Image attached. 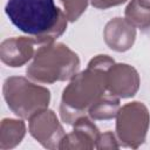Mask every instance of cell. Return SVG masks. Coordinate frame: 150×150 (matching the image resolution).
<instances>
[{
  "instance_id": "15",
  "label": "cell",
  "mask_w": 150,
  "mask_h": 150,
  "mask_svg": "<svg viewBox=\"0 0 150 150\" xmlns=\"http://www.w3.org/2000/svg\"><path fill=\"white\" fill-rule=\"evenodd\" d=\"M121 148V143L116 136V134H114L112 131L108 130L103 134H100L97 142H96V146L95 149H118Z\"/></svg>"
},
{
  "instance_id": "12",
  "label": "cell",
  "mask_w": 150,
  "mask_h": 150,
  "mask_svg": "<svg viewBox=\"0 0 150 150\" xmlns=\"http://www.w3.org/2000/svg\"><path fill=\"white\" fill-rule=\"evenodd\" d=\"M120 108V98L107 91L94 104H91V107L88 109V116L93 121L112 120L116 118Z\"/></svg>"
},
{
  "instance_id": "10",
  "label": "cell",
  "mask_w": 150,
  "mask_h": 150,
  "mask_svg": "<svg viewBox=\"0 0 150 150\" xmlns=\"http://www.w3.org/2000/svg\"><path fill=\"white\" fill-rule=\"evenodd\" d=\"M105 45L117 52L123 53L132 48L136 40V27L125 18H114L109 20L103 29Z\"/></svg>"
},
{
  "instance_id": "13",
  "label": "cell",
  "mask_w": 150,
  "mask_h": 150,
  "mask_svg": "<svg viewBox=\"0 0 150 150\" xmlns=\"http://www.w3.org/2000/svg\"><path fill=\"white\" fill-rule=\"evenodd\" d=\"M124 18L136 28L146 32L150 28V9L141 6L137 0H130L124 9Z\"/></svg>"
},
{
  "instance_id": "6",
  "label": "cell",
  "mask_w": 150,
  "mask_h": 150,
  "mask_svg": "<svg viewBox=\"0 0 150 150\" xmlns=\"http://www.w3.org/2000/svg\"><path fill=\"white\" fill-rule=\"evenodd\" d=\"M28 123V130L46 149H59L66 132L56 114L50 109H45L32 116Z\"/></svg>"
},
{
  "instance_id": "2",
  "label": "cell",
  "mask_w": 150,
  "mask_h": 150,
  "mask_svg": "<svg viewBox=\"0 0 150 150\" xmlns=\"http://www.w3.org/2000/svg\"><path fill=\"white\" fill-rule=\"evenodd\" d=\"M107 71L87 66L77 73L62 91L60 117L66 124H74L76 120L88 114V109L107 93Z\"/></svg>"
},
{
  "instance_id": "5",
  "label": "cell",
  "mask_w": 150,
  "mask_h": 150,
  "mask_svg": "<svg viewBox=\"0 0 150 150\" xmlns=\"http://www.w3.org/2000/svg\"><path fill=\"white\" fill-rule=\"evenodd\" d=\"M150 112L143 102L134 101L120 108L116 115V136L121 145L137 149L146 139Z\"/></svg>"
},
{
  "instance_id": "8",
  "label": "cell",
  "mask_w": 150,
  "mask_h": 150,
  "mask_svg": "<svg viewBox=\"0 0 150 150\" xmlns=\"http://www.w3.org/2000/svg\"><path fill=\"white\" fill-rule=\"evenodd\" d=\"M139 74L128 63H114L107 71V91L118 98H130L139 89Z\"/></svg>"
},
{
  "instance_id": "14",
  "label": "cell",
  "mask_w": 150,
  "mask_h": 150,
  "mask_svg": "<svg viewBox=\"0 0 150 150\" xmlns=\"http://www.w3.org/2000/svg\"><path fill=\"white\" fill-rule=\"evenodd\" d=\"M63 5V12L68 18V21L75 22L86 12L89 0H61Z\"/></svg>"
},
{
  "instance_id": "11",
  "label": "cell",
  "mask_w": 150,
  "mask_h": 150,
  "mask_svg": "<svg viewBox=\"0 0 150 150\" xmlns=\"http://www.w3.org/2000/svg\"><path fill=\"white\" fill-rule=\"evenodd\" d=\"M26 135V123L22 118H4L0 125V149H13L21 143Z\"/></svg>"
},
{
  "instance_id": "7",
  "label": "cell",
  "mask_w": 150,
  "mask_h": 150,
  "mask_svg": "<svg viewBox=\"0 0 150 150\" xmlns=\"http://www.w3.org/2000/svg\"><path fill=\"white\" fill-rule=\"evenodd\" d=\"M43 43L35 36H13L0 45V59L8 67L18 68L28 63Z\"/></svg>"
},
{
  "instance_id": "16",
  "label": "cell",
  "mask_w": 150,
  "mask_h": 150,
  "mask_svg": "<svg viewBox=\"0 0 150 150\" xmlns=\"http://www.w3.org/2000/svg\"><path fill=\"white\" fill-rule=\"evenodd\" d=\"M128 0H89V4L97 9H108L110 7L120 6Z\"/></svg>"
},
{
  "instance_id": "9",
  "label": "cell",
  "mask_w": 150,
  "mask_h": 150,
  "mask_svg": "<svg viewBox=\"0 0 150 150\" xmlns=\"http://www.w3.org/2000/svg\"><path fill=\"white\" fill-rule=\"evenodd\" d=\"M71 132L66 134L59 149H94L96 146L100 130L89 116H82L75 121Z\"/></svg>"
},
{
  "instance_id": "3",
  "label": "cell",
  "mask_w": 150,
  "mask_h": 150,
  "mask_svg": "<svg viewBox=\"0 0 150 150\" xmlns=\"http://www.w3.org/2000/svg\"><path fill=\"white\" fill-rule=\"evenodd\" d=\"M80 57L67 45L50 42L42 45L26 69L27 77L40 84L68 81L79 73Z\"/></svg>"
},
{
  "instance_id": "1",
  "label": "cell",
  "mask_w": 150,
  "mask_h": 150,
  "mask_svg": "<svg viewBox=\"0 0 150 150\" xmlns=\"http://www.w3.org/2000/svg\"><path fill=\"white\" fill-rule=\"evenodd\" d=\"M5 13L19 30L43 45L56 41L68 25V18L54 0H7Z\"/></svg>"
},
{
  "instance_id": "4",
  "label": "cell",
  "mask_w": 150,
  "mask_h": 150,
  "mask_svg": "<svg viewBox=\"0 0 150 150\" xmlns=\"http://www.w3.org/2000/svg\"><path fill=\"white\" fill-rule=\"evenodd\" d=\"M2 95L8 108L22 120H29L47 109L50 102L49 89L23 76L7 77L2 86Z\"/></svg>"
},
{
  "instance_id": "17",
  "label": "cell",
  "mask_w": 150,
  "mask_h": 150,
  "mask_svg": "<svg viewBox=\"0 0 150 150\" xmlns=\"http://www.w3.org/2000/svg\"><path fill=\"white\" fill-rule=\"evenodd\" d=\"M137 2H138L141 6H143V7L150 9V0H137Z\"/></svg>"
}]
</instances>
